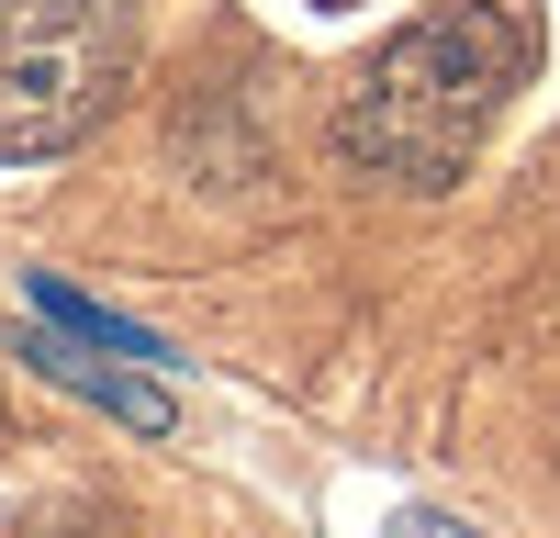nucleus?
Here are the masks:
<instances>
[{"mask_svg": "<svg viewBox=\"0 0 560 538\" xmlns=\"http://www.w3.org/2000/svg\"><path fill=\"white\" fill-rule=\"evenodd\" d=\"M393 538H471V527H448V516H393Z\"/></svg>", "mask_w": 560, "mask_h": 538, "instance_id": "39448f33", "label": "nucleus"}, {"mask_svg": "<svg viewBox=\"0 0 560 538\" xmlns=\"http://www.w3.org/2000/svg\"><path fill=\"white\" fill-rule=\"evenodd\" d=\"M23 359H34L57 393H79V404H102V416H124L135 437H168V426H179L168 382H158V371H135V359H102V348H79V337H57V326H45Z\"/></svg>", "mask_w": 560, "mask_h": 538, "instance_id": "7ed1b4c3", "label": "nucleus"}, {"mask_svg": "<svg viewBox=\"0 0 560 538\" xmlns=\"http://www.w3.org/2000/svg\"><path fill=\"white\" fill-rule=\"evenodd\" d=\"M135 79V0H0V168L68 157Z\"/></svg>", "mask_w": 560, "mask_h": 538, "instance_id": "f03ea898", "label": "nucleus"}, {"mask_svg": "<svg viewBox=\"0 0 560 538\" xmlns=\"http://www.w3.org/2000/svg\"><path fill=\"white\" fill-rule=\"evenodd\" d=\"M527 68H538L527 0H448L359 68L348 113H337V157L359 179H393V191H448L482 157L493 113L527 90Z\"/></svg>", "mask_w": 560, "mask_h": 538, "instance_id": "f257e3e1", "label": "nucleus"}, {"mask_svg": "<svg viewBox=\"0 0 560 538\" xmlns=\"http://www.w3.org/2000/svg\"><path fill=\"white\" fill-rule=\"evenodd\" d=\"M23 303H34L45 326H57V337H79V348H102V359H135V371H168V348H158L147 326H124L113 303H90V292H68L57 269H34V281H23Z\"/></svg>", "mask_w": 560, "mask_h": 538, "instance_id": "20e7f679", "label": "nucleus"}]
</instances>
